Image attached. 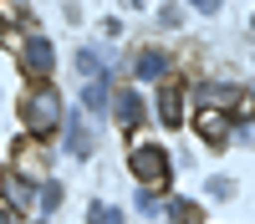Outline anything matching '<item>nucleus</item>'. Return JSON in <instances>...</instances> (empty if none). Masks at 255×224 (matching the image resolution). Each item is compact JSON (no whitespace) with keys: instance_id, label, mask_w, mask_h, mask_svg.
Listing matches in <instances>:
<instances>
[{"instance_id":"1","label":"nucleus","mask_w":255,"mask_h":224,"mask_svg":"<svg viewBox=\"0 0 255 224\" xmlns=\"http://www.w3.org/2000/svg\"><path fill=\"white\" fill-rule=\"evenodd\" d=\"M20 122H26V133L36 143H46V138H56L61 122H67V107H61V97L51 87H31L20 97Z\"/></svg>"},{"instance_id":"2","label":"nucleus","mask_w":255,"mask_h":224,"mask_svg":"<svg viewBox=\"0 0 255 224\" xmlns=\"http://www.w3.org/2000/svg\"><path fill=\"white\" fill-rule=\"evenodd\" d=\"M128 168H133V178H143V189L153 194V189L168 183V153L158 143H138V148L128 153Z\"/></svg>"},{"instance_id":"3","label":"nucleus","mask_w":255,"mask_h":224,"mask_svg":"<svg viewBox=\"0 0 255 224\" xmlns=\"http://www.w3.org/2000/svg\"><path fill=\"white\" fill-rule=\"evenodd\" d=\"M20 61H26V72H31V76H51V67H56L51 41H46V36H31L26 46H20Z\"/></svg>"},{"instance_id":"4","label":"nucleus","mask_w":255,"mask_h":224,"mask_svg":"<svg viewBox=\"0 0 255 224\" xmlns=\"http://www.w3.org/2000/svg\"><path fill=\"white\" fill-rule=\"evenodd\" d=\"M194 128H199V138H209V143H225V138H230V112L199 107V112H194Z\"/></svg>"},{"instance_id":"5","label":"nucleus","mask_w":255,"mask_h":224,"mask_svg":"<svg viewBox=\"0 0 255 224\" xmlns=\"http://www.w3.org/2000/svg\"><path fill=\"white\" fill-rule=\"evenodd\" d=\"M113 102H118V122L123 128H138L143 122V97L138 92H113Z\"/></svg>"},{"instance_id":"6","label":"nucleus","mask_w":255,"mask_h":224,"mask_svg":"<svg viewBox=\"0 0 255 224\" xmlns=\"http://www.w3.org/2000/svg\"><path fill=\"white\" fill-rule=\"evenodd\" d=\"M179 97H184L179 87H163V92H158V117L168 122V128H179V122H184V102H179Z\"/></svg>"},{"instance_id":"7","label":"nucleus","mask_w":255,"mask_h":224,"mask_svg":"<svg viewBox=\"0 0 255 224\" xmlns=\"http://www.w3.org/2000/svg\"><path fill=\"white\" fill-rule=\"evenodd\" d=\"M133 72H138L143 81H153V76H163V72H168V56H163V51H138Z\"/></svg>"},{"instance_id":"8","label":"nucleus","mask_w":255,"mask_h":224,"mask_svg":"<svg viewBox=\"0 0 255 224\" xmlns=\"http://www.w3.org/2000/svg\"><path fill=\"white\" fill-rule=\"evenodd\" d=\"M108 102H113V87H108V81H87V92H82V107H87V112H108Z\"/></svg>"},{"instance_id":"9","label":"nucleus","mask_w":255,"mask_h":224,"mask_svg":"<svg viewBox=\"0 0 255 224\" xmlns=\"http://www.w3.org/2000/svg\"><path fill=\"white\" fill-rule=\"evenodd\" d=\"M67 138H72V153H77V158H87V153H92V133H87V122H82L77 112L67 117Z\"/></svg>"},{"instance_id":"10","label":"nucleus","mask_w":255,"mask_h":224,"mask_svg":"<svg viewBox=\"0 0 255 224\" xmlns=\"http://www.w3.org/2000/svg\"><path fill=\"white\" fill-rule=\"evenodd\" d=\"M199 204H189V199H168V224H199Z\"/></svg>"},{"instance_id":"11","label":"nucleus","mask_w":255,"mask_h":224,"mask_svg":"<svg viewBox=\"0 0 255 224\" xmlns=\"http://www.w3.org/2000/svg\"><path fill=\"white\" fill-rule=\"evenodd\" d=\"M87 224H123V214L113 209V204H92V209H87Z\"/></svg>"},{"instance_id":"12","label":"nucleus","mask_w":255,"mask_h":224,"mask_svg":"<svg viewBox=\"0 0 255 224\" xmlns=\"http://www.w3.org/2000/svg\"><path fill=\"white\" fill-rule=\"evenodd\" d=\"M77 67L97 81V72H102V51H77Z\"/></svg>"},{"instance_id":"13","label":"nucleus","mask_w":255,"mask_h":224,"mask_svg":"<svg viewBox=\"0 0 255 224\" xmlns=\"http://www.w3.org/2000/svg\"><path fill=\"white\" fill-rule=\"evenodd\" d=\"M56 199H61V189H56V183H46V194H41V209L51 214V209H56Z\"/></svg>"},{"instance_id":"14","label":"nucleus","mask_w":255,"mask_h":224,"mask_svg":"<svg viewBox=\"0 0 255 224\" xmlns=\"http://www.w3.org/2000/svg\"><path fill=\"white\" fill-rule=\"evenodd\" d=\"M15 219H20V214L10 209V199H5V194H0V224H15Z\"/></svg>"}]
</instances>
